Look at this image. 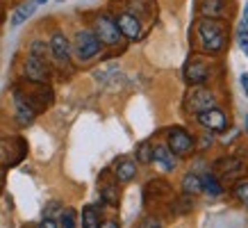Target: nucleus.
<instances>
[{"instance_id": "nucleus-3", "label": "nucleus", "mask_w": 248, "mask_h": 228, "mask_svg": "<svg viewBox=\"0 0 248 228\" xmlns=\"http://www.w3.org/2000/svg\"><path fill=\"white\" fill-rule=\"evenodd\" d=\"M25 153H28L25 139H21V137H0V164L14 167L25 158Z\"/></svg>"}, {"instance_id": "nucleus-11", "label": "nucleus", "mask_w": 248, "mask_h": 228, "mask_svg": "<svg viewBox=\"0 0 248 228\" xmlns=\"http://www.w3.org/2000/svg\"><path fill=\"white\" fill-rule=\"evenodd\" d=\"M207 78H210V68H207V64L203 60L194 57L191 62H187V66H185V80L189 84H205Z\"/></svg>"}, {"instance_id": "nucleus-19", "label": "nucleus", "mask_w": 248, "mask_h": 228, "mask_svg": "<svg viewBox=\"0 0 248 228\" xmlns=\"http://www.w3.org/2000/svg\"><path fill=\"white\" fill-rule=\"evenodd\" d=\"M201 187L207 196H221L223 194V187H221V182L214 178V174H205L201 176Z\"/></svg>"}, {"instance_id": "nucleus-5", "label": "nucleus", "mask_w": 248, "mask_h": 228, "mask_svg": "<svg viewBox=\"0 0 248 228\" xmlns=\"http://www.w3.org/2000/svg\"><path fill=\"white\" fill-rule=\"evenodd\" d=\"M18 91H21L23 98L28 100V105L37 114L44 112L46 107L53 103V91L48 89L46 82H32V87H28V89H21V87H18Z\"/></svg>"}, {"instance_id": "nucleus-31", "label": "nucleus", "mask_w": 248, "mask_h": 228, "mask_svg": "<svg viewBox=\"0 0 248 228\" xmlns=\"http://www.w3.org/2000/svg\"><path fill=\"white\" fill-rule=\"evenodd\" d=\"M39 228H60V224L53 219H48V217H44V221L39 224Z\"/></svg>"}, {"instance_id": "nucleus-27", "label": "nucleus", "mask_w": 248, "mask_h": 228, "mask_svg": "<svg viewBox=\"0 0 248 228\" xmlns=\"http://www.w3.org/2000/svg\"><path fill=\"white\" fill-rule=\"evenodd\" d=\"M234 196L239 198L241 203L246 205L248 208V182L244 180V182H239V185H237V187H234Z\"/></svg>"}, {"instance_id": "nucleus-1", "label": "nucleus", "mask_w": 248, "mask_h": 228, "mask_svg": "<svg viewBox=\"0 0 248 228\" xmlns=\"http://www.w3.org/2000/svg\"><path fill=\"white\" fill-rule=\"evenodd\" d=\"M198 37L207 53H221L226 48V25L217 18H203L198 23Z\"/></svg>"}, {"instance_id": "nucleus-35", "label": "nucleus", "mask_w": 248, "mask_h": 228, "mask_svg": "<svg viewBox=\"0 0 248 228\" xmlns=\"http://www.w3.org/2000/svg\"><path fill=\"white\" fill-rule=\"evenodd\" d=\"M2 185H5V176L0 174V192H2Z\"/></svg>"}, {"instance_id": "nucleus-26", "label": "nucleus", "mask_w": 248, "mask_h": 228, "mask_svg": "<svg viewBox=\"0 0 248 228\" xmlns=\"http://www.w3.org/2000/svg\"><path fill=\"white\" fill-rule=\"evenodd\" d=\"M237 44H239V48L248 55V23L246 21H241L239 28H237Z\"/></svg>"}, {"instance_id": "nucleus-17", "label": "nucleus", "mask_w": 248, "mask_h": 228, "mask_svg": "<svg viewBox=\"0 0 248 228\" xmlns=\"http://www.w3.org/2000/svg\"><path fill=\"white\" fill-rule=\"evenodd\" d=\"M241 160L237 158H218L214 162V174H221V176H232V174H239L241 171Z\"/></svg>"}, {"instance_id": "nucleus-30", "label": "nucleus", "mask_w": 248, "mask_h": 228, "mask_svg": "<svg viewBox=\"0 0 248 228\" xmlns=\"http://www.w3.org/2000/svg\"><path fill=\"white\" fill-rule=\"evenodd\" d=\"M55 210H60V203L57 201H53V203H48V208L44 210V217H48V219H53V212Z\"/></svg>"}, {"instance_id": "nucleus-28", "label": "nucleus", "mask_w": 248, "mask_h": 228, "mask_svg": "<svg viewBox=\"0 0 248 228\" xmlns=\"http://www.w3.org/2000/svg\"><path fill=\"white\" fill-rule=\"evenodd\" d=\"M46 44L44 41H32L30 44V55H39V57H46Z\"/></svg>"}, {"instance_id": "nucleus-18", "label": "nucleus", "mask_w": 248, "mask_h": 228, "mask_svg": "<svg viewBox=\"0 0 248 228\" xmlns=\"http://www.w3.org/2000/svg\"><path fill=\"white\" fill-rule=\"evenodd\" d=\"M201 14L205 18H221V16L226 14V2L223 0H203V5H201Z\"/></svg>"}, {"instance_id": "nucleus-22", "label": "nucleus", "mask_w": 248, "mask_h": 228, "mask_svg": "<svg viewBox=\"0 0 248 228\" xmlns=\"http://www.w3.org/2000/svg\"><path fill=\"white\" fill-rule=\"evenodd\" d=\"M82 228H100V214L93 205H87L82 210Z\"/></svg>"}, {"instance_id": "nucleus-4", "label": "nucleus", "mask_w": 248, "mask_h": 228, "mask_svg": "<svg viewBox=\"0 0 248 228\" xmlns=\"http://www.w3.org/2000/svg\"><path fill=\"white\" fill-rule=\"evenodd\" d=\"M93 34L100 39V44H105V46H116L121 41V37H123L116 21L107 14H98L93 18Z\"/></svg>"}, {"instance_id": "nucleus-9", "label": "nucleus", "mask_w": 248, "mask_h": 228, "mask_svg": "<svg viewBox=\"0 0 248 228\" xmlns=\"http://www.w3.org/2000/svg\"><path fill=\"white\" fill-rule=\"evenodd\" d=\"M196 121L201 123L205 130H210V132H221V130L228 128V116L218 107H210L205 112L196 114Z\"/></svg>"}, {"instance_id": "nucleus-32", "label": "nucleus", "mask_w": 248, "mask_h": 228, "mask_svg": "<svg viewBox=\"0 0 248 228\" xmlns=\"http://www.w3.org/2000/svg\"><path fill=\"white\" fill-rule=\"evenodd\" d=\"M239 80H241V89H244V94L248 96V73H241Z\"/></svg>"}, {"instance_id": "nucleus-25", "label": "nucleus", "mask_w": 248, "mask_h": 228, "mask_svg": "<svg viewBox=\"0 0 248 228\" xmlns=\"http://www.w3.org/2000/svg\"><path fill=\"white\" fill-rule=\"evenodd\" d=\"M100 194H103V198H105L109 205L119 203V187H116V185H103V187H100Z\"/></svg>"}, {"instance_id": "nucleus-24", "label": "nucleus", "mask_w": 248, "mask_h": 228, "mask_svg": "<svg viewBox=\"0 0 248 228\" xmlns=\"http://www.w3.org/2000/svg\"><path fill=\"white\" fill-rule=\"evenodd\" d=\"M137 160H139V162H143V164H151V162H153V144H151V142H143V144H139V148H137Z\"/></svg>"}, {"instance_id": "nucleus-13", "label": "nucleus", "mask_w": 248, "mask_h": 228, "mask_svg": "<svg viewBox=\"0 0 248 228\" xmlns=\"http://www.w3.org/2000/svg\"><path fill=\"white\" fill-rule=\"evenodd\" d=\"M143 194H146V203H162V201H166V198H173V192L171 187H169V182L164 180H153L146 185V190H143Z\"/></svg>"}, {"instance_id": "nucleus-16", "label": "nucleus", "mask_w": 248, "mask_h": 228, "mask_svg": "<svg viewBox=\"0 0 248 228\" xmlns=\"http://www.w3.org/2000/svg\"><path fill=\"white\" fill-rule=\"evenodd\" d=\"M114 174H116V180L119 182H130V180H135V176H137V164L132 162V160L128 158H123L116 162V169H114Z\"/></svg>"}, {"instance_id": "nucleus-14", "label": "nucleus", "mask_w": 248, "mask_h": 228, "mask_svg": "<svg viewBox=\"0 0 248 228\" xmlns=\"http://www.w3.org/2000/svg\"><path fill=\"white\" fill-rule=\"evenodd\" d=\"M14 107H16V121L21 123V126H30V123L34 121L37 112L28 105V100L23 98V94L18 91V87L14 89Z\"/></svg>"}, {"instance_id": "nucleus-37", "label": "nucleus", "mask_w": 248, "mask_h": 228, "mask_svg": "<svg viewBox=\"0 0 248 228\" xmlns=\"http://www.w3.org/2000/svg\"><path fill=\"white\" fill-rule=\"evenodd\" d=\"M246 130H248V114H246Z\"/></svg>"}, {"instance_id": "nucleus-15", "label": "nucleus", "mask_w": 248, "mask_h": 228, "mask_svg": "<svg viewBox=\"0 0 248 228\" xmlns=\"http://www.w3.org/2000/svg\"><path fill=\"white\" fill-rule=\"evenodd\" d=\"M153 162H157L164 171H173L175 169V155L171 153L169 146H153Z\"/></svg>"}, {"instance_id": "nucleus-29", "label": "nucleus", "mask_w": 248, "mask_h": 228, "mask_svg": "<svg viewBox=\"0 0 248 228\" xmlns=\"http://www.w3.org/2000/svg\"><path fill=\"white\" fill-rule=\"evenodd\" d=\"M139 228H162V221L151 214V217H143L141 224H139Z\"/></svg>"}, {"instance_id": "nucleus-33", "label": "nucleus", "mask_w": 248, "mask_h": 228, "mask_svg": "<svg viewBox=\"0 0 248 228\" xmlns=\"http://www.w3.org/2000/svg\"><path fill=\"white\" fill-rule=\"evenodd\" d=\"M100 228H121V226L116 224V221L109 219V221H105V224H100Z\"/></svg>"}, {"instance_id": "nucleus-20", "label": "nucleus", "mask_w": 248, "mask_h": 228, "mask_svg": "<svg viewBox=\"0 0 248 228\" xmlns=\"http://www.w3.org/2000/svg\"><path fill=\"white\" fill-rule=\"evenodd\" d=\"M34 7H37V2H23L21 7L14 12V16H12V28H18L21 23L28 21L34 14Z\"/></svg>"}, {"instance_id": "nucleus-7", "label": "nucleus", "mask_w": 248, "mask_h": 228, "mask_svg": "<svg viewBox=\"0 0 248 228\" xmlns=\"http://www.w3.org/2000/svg\"><path fill=\"white\" fill-rule=\"evenodd\" d=\"M23 76L28 78L30 82H48V78H50V68H48L46 57L28 55V60H25V64H23Z\"/></svg>"}, {"instance_id": "nucleus-21", "label": "nucleus", "mask_w": 248, "mask_h": 228, "mask_svg": "<svg viewBox=\"0 0 248 228\" xmlns=\"http://www.w3.org/2000/svg\"><path fill=\"white\" fill-rule=\"evenodd\" d=\"M182 192L187 194V196H196V194H201L203 187H201V176L196 174H187L182 178Z\"/></svg>"}, {"instance_id": "nucleus-2", "label": "nucleus", "mask_w": 248, "mask_h": 228, "mask_svg": "<svg viewBox=\"0 0 248 228\" xmlns=\"http://www.w3.org/2000/svg\"><path fill=\"white\" fill-rule=\"evenodd\" d=\"M100 50H103V44L93 34V30H80L76 34V39H73V48H71V53H76V57L80 62L93 60Z\"/></svg>"}, {"instance_id": "nucleus-23", "label": "nucleus", "mask_w": 248, "mask_h": 228, "mask_svg": "<svg viewBox=\"0 0 248 228\" xmlns=\"http://www.w3.org/2000/svg\"><path fill=\"white\" fill-rule=\"evenodd\" d=\"M60 228H78V217H76V210H62L60 214Z\"/></svg>"}, {"instance_id": "nucleus-8", "label": "nucleus", "mask_w": 248, "mask_h": 228, "mask_svg": "<svg viewBox=\"0 0 248 228\" xmlns=\"http://www.w3.org/2000/svg\"><path fill=\"white\" fill-rule=\"evenodd\" d=\"M166 146L171 148L173 155H189V153L194 151V137L189 135L187 130L182 128H171L169 130V137H166Z\"/></svg>"}, {"instance_id": "nucleus-6", "label": "nucleus", "mask_w": 248, "mask_h": 228, "mask_svg": "<svg viewBox=\"0 0 248 228\" xmlns=\"http://www.w3.org/2000/svg\"><path fill=\"white\" fill-rule=\"evenodd\" d=\"M185 105H187L189 112L201 114L205 110H210V107H217V96H214V91L203 87V84H194V89L189 91Z\"/></svg>"}, {"instance_id": "nucleus-36", "label": "nucleus", "mask_w": 248, "mask_h": 228, "mask_svg": "<svg viewBox=\"0 0 248 228\" xmlns=\"http://www.w3.org/2000/svg\"><path fill=\"white\" fill-rule=\"evenodd\" d=\"M34 2H37V5H44V2H48V0H34Z\"/></svg>"}, {"instance_id": "nucleus-12", "label": "nucleus", "mask_w": 248, "mask_h": 228, "mask_svg": "<svg viewBox=\"0 0 248 228\" xmlns=\"http://www.w3.org/2000/svg\"><path fill=\"white\" fill-rule=\"evenodd\" d=\"M48 50L55 57V62H60V64H68L71 62V44H68V39L62 32H55L53 37H50Z\"/></svg>"}, {"instance_id": "nucleus-34", "label": "nucleus", "mask_w": 248, "mask_h": 228, "mask_svg": "<svg viewBox=\"0 0 248 228\" xmlns=\"http://www.w3.org/2000/svg\"><path fill=\"white\" fill-rule=\"evenodd\" d=\"M241 21L248 23V2H246V7H244V18H241Z\"/></svg>"}, {"instance_id": "nucleus-10", "label": "nucleus", "mask_w": 248, "mask_h": 228, "mask_svg": "<svg viewBox=\"0 0 248 228\" xmlns=\"http://www.w3.org/2000/svg\"><path fill=\"white\" fill-rule=\"evenodd\" d=\"M116 25H119L121 34L130 41H137V39L141 37V23L137 16H132L130 12H123V14L116 16Z\"/></svg>"}]
</instances>
